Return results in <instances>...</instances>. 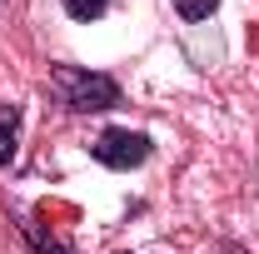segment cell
Masks as SVG:
<instances>
[{
    "mask_svg": "<svg viewBox=\"0 0 259 254\" xmlns=\"http://www.w3.org/2000/svg\"><path fill=\"white\" fill-rule=\"evenodd\" d=\"M20 150V105H0V170Z\"/></svg>",
    "mask_w": 259,
    "mask_h": 254,
    "instance_id": "cell-4",
    "label": "cell"
},
{
    "mask_svg": "<svg viewBox=\"0 0 259 254\" xmlns=\"http://www.w3.org/2000/svg\"><path fill=\"white\" fill-rule=\"evenodd\" d=\"M0 5H5V0H0Z\"/></svg>",
    "mask_w": 259,
    "mask_h": 254,
    "instance_id": "cell-8",
    "label": "cell"
},
{
    "mask_svg": "<svg viewBox=\"0 0 259 254\" xmlns=\"http://www.w3.org/2000/svg\"><path fill=\"white\" fill-rule=\"evenodd\" d=\"M20 239L30 244V254H75V244H65L60 234H45L30 215H20Z\"/></svg>",
    "mask_w": 259,
    "mask_h": 254,
    "instance_id": "cell-3",
    "label": "cell"
},
{
    "mask_svg": "<svg viewBox=\"0 0 259 254\" xmlns=\"http://www.w3.org/2000/svg\"><path fill=\"white\" fill-rule=\"evenodd\" d=\"M60 5H65V15L80 20V25H90V20H100L110 10V0H60Z\"/></svg>",
    "mask_w": 259,
    "mask_h": 254,
    "instance_id": "cell-5",
    "label": "cell"
},
{
    "mask_svg": "<svg viewBox=\"0 0 259 254\" xmlns=\"http://www.w3.org/2000/svg\"><path fill=\"white\" fill-rule=\"evenodd\" d=\"M45 90L70 115H105L120 105V80L105 70H85V65H50Z\"/></svg>",
    "mask_w": 259,
    "mask_h": 254,
    "instance_id": "cell-1",
    "label": "cell"
},
{
    "mask_svg": "<svg viewBox=\"0 0 259 254\" xmlns=\"http://www.w3.org/2000/svg\"><path fill=\"white\" fill-rule=\"evenodd\" d=\"M90 155L105 164V170H140L145 159L155 155V140L145 135V130H130V125H110L95 135V145H90Z\"/></svg>",
    "mask_w": 259,
    "mask_h": 254,
    "instance_id": "cell-2",
    "label": "cell"
},
{
    "mask_svg": "<svg viewBox=\"0 0 259 254\" xmlns=\"http://www.w3.org/2000/svg\"><path fill=\"white\" fill-rule=\"evenodd\" d=\"M175 10H180V20H209L214 10H220V0H175Z\"/></svg>",
    "mask_w": 259,
    "mask_h": 254,
    "instance_id": "cell-6",
    "label": "cell"
},
{
    "mask_svg": "<svg viewBox=\"0 0 259 254\" xmlns=\"http://www.w3.org/2000/svg\"><path fill=\"white\" fill-rule=\"evenodd\" d=\"M115 254H125V249H115Z\"/></svg>",
    "mask_w": 259,
    "mask_h": 254,
    "instance_id": "cell-7",
    "label": "cell"
}]
</instances>
